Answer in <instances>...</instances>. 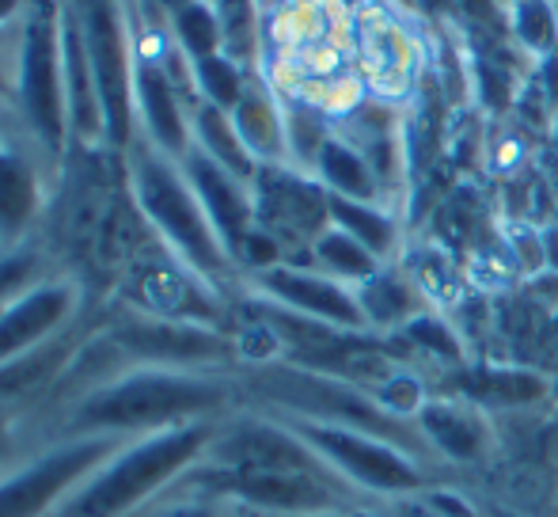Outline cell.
<instances>
[{
	"label": "cell",
	"mask_w": 558,
	"mask_h": 517,
	"mask_svg": "<svg viewBox=\"0 0 558 517\" xmlns=\"http://www.w3.org/2000/svg\"><path fill=\"white\" fill-rule=\"evenodd\" d=\"M232 388L217 370H163L137 365L130 373H111L76 396L65 414V434H153L183 422L225 419Z\"/></svg>",
	"instance_id": "6da1fadb"
},
{
	"label": "cell",
	"mask_w": 558,
	"mask_h": 517,
	"mask_svg": "<svg viewBox=\"0 0 558 517\" xmlns=\"http://www.w3.org/2000/svg\"><path fill=\"white\" fill-rule=\"evenodd\" d=\"M221 419L137 434L104 460L53 517H141L202 465Z\"/></svg>",
	"instance_id": "7a4b0ae2"
},
{
	"label": "cell",
	"mask_w": 558,
	"mask_h": 517,
	"mask_svg": "<svg viewBox=\"0 0 558 517\" xmlns=\"http://www.w3.org/2000/svg\"><path fill=\"white\" fill-rule=\"evenodd\" d=\"M125 442V434H61L58 442H46L0 472V517H53Z\"/></svg>",
	"instance_id": "3957f363"
},
{
	"label": "cell",
	"mask_w": 558,
	"mask_h": 517,
	"mask_svg": "<svg viewBox=\"0 0 558 517\" xmlns=\"http://www.w3.org/2000/svg\"><path fill=\"white\" fill-rule=\"evenodd\" d=\"M278 419L289 422L319 453V460L350 488H365L373 495H411L426 483L418 457L388 437L331 426V422L296 419V414H278Z\"/></svg>",
	"instance_id": "277c9868"
},
{
	"label": "cell",
	"mask_w": 558,
	"mask_h": 517,
	"mask_svg": "<svg viewBox=\"0 0 558 517\" xmlns=\"http://www.w3.org/2000/svg\"><path fill=\"white\" fill-rule=\"evenodd\" d=\"M133 191H137L141 209L183 252V258H191L202 274H225L228 252L209 225L191 179H179L160 156L141 153L133 160Z\"/></svg>",
	"instance_id": "5b68a950"
},
{
	"label": "cell",
	"mask_w": 558,
	"mask_h": 517,
	"mask_svg": "<svg viewBox=\"0 0 558 517\" xmlns=\"http://www.w3.org/2000/svg\"><path fill=\"white\" fill-rule=\"evenodd\" d=\"M114 354H125L141 365H163V370H217L235 354L225 335L209 332L191 320L168 316H133L111 327L107 335Z\"/></svg>",
	"instance_id": "8992f818"
},
{
	"label": "cell",
	"mask_w": 558,
	"mask_h": 517,
	"mask_svg": "<svg viewBox=\"0 0 558 517\" xmlns=\"http://www.w3.org/2000/svg\"><path fill=\"white\" fill-rule=\"evenodd\" d=\"M255 187H258L255 217L263 221V232H270L274 240L289 237V240H312L316 244L327 232L331 209H327V191H319L316 183H304V179L289 176L281 168H258Z\"/></svg>",
	"instance_id": "52a82bcc"
},
{
	"label": "cell",
	"mask_w": 558,
	"mask_h": 517,
	"mask_svg": "<svg viewBox=\"0 0 558 517\" xmlns=\"http://www.w3.org/2000/svg\"><path fill=\"white\" fill-rule=\"evenodd\" d=\"M258 286H263L266 297H274L281 309L301 312V316L319 320V324L342 327V332H361V327H368L357 293H350L342 281L327 278V274L296 270V266H270V270L258 274Z\"/></svg>",
	"instance_id": "ba28073f"
},
{
	"label": "cell",
	"mask_w": 558,
	"mask_h": 517,
	"mask_svg": "<svg viewBox=\"0 0 558 517\" xmlns=\"http://www.w3.org/2000/svg\"><path fill=\"white\" fill-rule=\"evenodd\" d=\"M88 58L96 73L99 107H104V133L114 145L130 141V81H125L122 35L107 4H92L88 15Z\"/></svg>",
	"instance_id": "9c48e42d"
},
{
	"label": "cell",
	"mask_w": 558,
	"mask_h": 517,
	"mask_svg": "<svg viewBox=\"0 0 558 517\" xmlns=\"http://www.w3.org/2000/svg\"><path fill=\"white\" fill-rule=\"evenodd\" d=\"M186 179H191L209 225H214L217 237H221L225 252L235 255L243 248V240H247L251 221H255V202L243 191V179L225 171L221 164L206 153L186 156Z\"/></svg>",
	"instance_id": "30bf717a"
},
{
	"label": "cell",
	"mask_w": 558,
	"mask_h": 517,
	"mask_svg": "<svg viewBox=\"0 0 558 517\" xmlns=\"http://www.w3.org/2000/svg\"><path fill=\"white\" fill-rule=\"evenodd\" d=\"M23 107L27 119L35 122L38 137L50 148H61V133H65V119H61V76L58 58H53V31L46 15H38L27 31V53H23Z\"/></svg>",
	"instance_id": "8fae6325"
},
{
	"label": "cell",
	"mask_w": 558,
	"mask_h": 517,
	"mask_svg": "<svg viewBox=\"0 0 558 517\" xmlns=\"http://www.w3.org/2000/svg\"><path fill=\"white\" fill-rule=\"evenodd\" d=\"M69 312H73V289L69 286H38L15 297L0 312V365L58 335Z\"/></svg>",
	"instance_id": "7c38bea8"
},
{
	"label": "cell",
	"mask_w": 558,
	"mask_h": 517,
	"mask_svg": "<svg viewBox=\"0 0 558 517\" xmlns=\"http://www.w3.org/2000/svg\"><path fill=\"white\" fill-rule=\"evenodd\" d=\"M76 362V342L69 335H50L38 347L15 354L12 362L0 365V407L23 404V399L43 396L61 377H69Z\"/></svg>",
	"instance_id": "4fadbf2b"
},
{
	"label": "cell",
	"mask_w": 558,
	"mask_h": 517,
	"mask_svg": "<svg viewBox=\"0 0 558 517\" xmlns=\"http://www.w3.org/2000/svg\"><path fill=\"white\" fill-rule=\"evenodd\" d=\"M418 430L429 449L452 460H478L486 453V426L463 404H422Z\"/></svg>",
	"instance_id": "5bb4252c"
},
{
	"label": "cell",
	"mask_w": 558,
	"mask_h": 517,
	"mask_svg": "<svg viewBox=\"0 0 558 517\" xmlns=\"http://www.w3.org/2000/svg\"><path fill=\"white\" fill-rule=\"evenodd\" d=\"M319 179L327 183V194L338 199H353V202H373L380 191V176L373 171V164L365 160V153L338 137H327L324 148L316 156Z\"/></svg>",
	"instance_id": "9a60e30c"
},
{
	"label": "cell",
	"mask_w": 558,
	"mask_h": 517,
	"mask_svg": "<svg viewBox=\"0 0 558 517\" xmlns=\"http://www.w3.org/2000/svg\"><path fill=\"white\" fill-rule=\"evenodd\" d=\"M232 122L255 160L274 164V160H281V153L289 148V130H286V122H281L278 107L258 88H243L240 104H235V111H232Z\"/></svg>",
	"instance_id": "2e32d148"
},
{
	"label": "cell",
	"mask_w": 558,
	"mask_h": 517,
	"mask_svg": "<svg viewBox=\"0 0 558 517\" xmlns=\"http://www.w3.org/2000/svg\"><path fill=\"white\" fill-rule=\"evenodd\" d=\"M38 209V183L35 171L15 153L0 148V237L15 240L31 225Z\"/></svg>",
	"instance_id": "e0dca14e"
},
{
	"label": "cell",
	"mask_w": 558,
	"mask_h": 517,
	"mask_svg": "<svg viewBox=\"0 0 558 517\" xmlns=\"http://www.w3.org/2000/svg\"><path fill=\"white\" fill-rule=\"evenodd\" d=\"M198 137H202V153L214 156L225 171H232L235 179H255V156L247 153V145L235 133V122L228 119V111L221 107H202L198 111Z\"/></svg>",
	"instance_id": "ac0fdd59"
},
{
	"label": "cell",
	"mask_w": 558,
	"mask_h": 517,
	"mask_svg": "<svg viewBox=\"0 0 558 517\" xmlns=\"http://www.w3.org/2000/svg\"><path fill=\"white\" fill-rule=\"evenodd\" d=\"M65 73H69V111L81 133L104 130V107H99L96 73H92V58H84V46L76 31H65Z\"/></svg>",
	"instance_id": "d6986e66"
},
{
	"label": "cell",
	"mask_w": 558,
	"mask_h": 517,
	"mask_svg": "<svg viewBox=\"0 0 558 517\" xmlns=\"http://www.w3.org/2000/svg\"><path fill=\"white\" fill-rule=\"evenodd\" d=\"M327 209H331L335 229H342V232H350L353 240H361L376 258L391 252V244H396V225H391V217L380 214L373 202H353V199L327 194Z\"/></svg>",
	"instance_id": "ffe728a7"
},
{
	"label": "cell",
	"mask_w": 558,
	"mask_h": 517,
	"mask_svg": "<svg viewBox=\"0 0 558 517\" xmlns=\"http://www.w3.org/2000/svg\"><path fill=\"white\" fill-rule=\"evenodd\" d=\"M137 92H141V107H145V119H148L153 137L160 141L168 153H183L186 127H183V115H179L168 81H163L160 73H153V69H145L137 81Z\"/></svg>",
	"instance_id": "44dd1931"
},
{
	"label": "cell",
	"mask_w": 558,
	"mask_h": 517,
	"mask_svg": "<svg viewBox=\"0 0 558 517\" xmlns=\"http://www.w3.org/2000/svg\"><path fill=\"white\" fill-rule=\"evenodd\" d=\"M312 252H316V258L324 263V270L331 274V278L368 281L373 274H380V258L342 229H327L324 237L312 244Z\"/></svg>",
	"instance_id": "7402d4cb"
},
{
	"label": "cell",
	"mask_w": 558,
	"mask_h": 517,
	"mask_svg": "<svg viewBox=\"0 0 558 517\" xmlns=\"http://www.w3.org/2000/svg\"><path fill=\"white\" fill-rule=\"evenodd\" d=\"M517 43L536 58L558 53V0H513L509 4Z\"/></svg>",
	"instance_id": "603a6c76"
},
{
	"label": "cell",
	"mask_w": 558,
	"mask_h": 517,
	"mask_svg": "<svg viewBox=\"0 0 558 517\" xmlns=\"http://www.w3.org/2000/svg\"><path fill=\"white\" fill-rule=\"evenodd\" d=\"M357 301L368 324H399L414 309L411 289L403 286V278H391V274H373L368 281H361Z\"/></svg>",
	"instance_id": "cb8c5ba5"
},
{
	"label": "cell",
	"mask_w": 558,
	"mask_h": 517,
	"mask_svg": "<svg viewBox=\"0 0 558 517\" xmlns=\"http://www.w3.org/2000/svg\"><path fill=\"white\" fill-rule=\"evenodd\" d=\"M468 392L483 404H532L544 392V381L529 373H483L478 381H471Z\"/></svg>",
	"instance_id": "d4e9b609"
},
{
	"label": "cell",
	"mask_w": 558,
	"mask_h": 517,
	"mask_svg": "<svg viewBox=\"0 0 558 517\" xmlns=\"http://www.w3.org/2000/svg\"><path fill=\"white\" fill-rule=\"evenodd\" d=\"M198 81L202 88H206L209 104L221 107V111H235V104H240L243 96V81L240 73H235V65L228 58H202L198 61Z\"/></svg>",
	"instance_id": "484cf974"
},
{
	"label": "cell",
	"mask_w": 558,
	"mask_h": 517,
	"mask_svg": "<svg viewBox=\"0 0 558 517\" xmlns=\"http://www.w3.org/2000/svg\"><path fill=\"white\" fill-rule=\"evenodd\" d=\"M179 35H183V43H186V50L194 53V58H214L217 53V20L206 12V8H198V4H186L183 12H179Z\"/></svg>",
	"instance_id": "4316f807"
},
{
	"label": "cell",
	"mask_w": 558,
	"mask_h": 517,
	"mask_svg": "<svg viewBox=\"0 0 558 517\" xmlns=\"http://www.w3.org/2000/svg\"><path fill=\"white\" fill-rule=\"evenodd\" d=\"M141 517H221V503L206 495H186V491H171L156 506H148Z\"/></svg>",
	"instance_id": "83f0119b"
},
{
	"label": "cell",
	"mask_w": 558,
	"mask_h": 517,
	"mask_svg": "<svg viewBox=\"0 0 558 517\" xmlns=\"http://www.w3.org/2000/svg\"><path fill=\"white\" fill-rule=\"evenodd\" d=\"M407 335H411L414 342H422L426 350H437V354H445V358H456V354H460V347H456L452 332H448L441 320H434V316L411 320V324H407Z\"/></svg>",
	"instance_id": "f1b7e54d"
},
{
	"label": "cell",
	"mask_w": 558,
	"mask_h": 517,
	"mask_svg": "<svg viewBox=\"0 0 558 517\" xmlns=\"http://www.w3.org/2000/svg\"><path fill=\"white\" fill-rule=\"evenodd\" d=\"M35 266H38V258L31 252L0 258V301H4V297H12V293H20V289L35 278Z\"/></svg>",
	"instance_id": "f546056e"
},
{
	"label": "cell",
	"mask_w": 558,
	"mask_h": 517,
	"mask_svg": "<svg viewBox=\"0 0 558 517\" xmlns=\"http://www.w3.org/2000/svg\"><path fill=\"white\" fill-rule=\"evenodd\" d=\"M221 12L228 43L243 53L251 46V0H221Z\"/></svg>",
	"instance_id": "4dcf8cb0"
},
{
	"label": "cell",
	"mask_w": 558,
	"mask_h": 517,
	"mask_svg": "<svg viewBox=\"0 0 558 517\" xmlns=\"http://www.w3.org/2000/svg\"><path fill=\"white\" fill-rule=\"evenodd\" d=\"M8 465H15V430H12L8 411H0V472H4Z\"/></svg>",
	"instance_id": "1f68e13d"
},
{
	"label": "cell",
	"mask_w": 558,
	"mask_h": 517,
	"mask_svg": "<svg viewBox=\"0 0 558 517\" xmlns=\"http://www.w3.org/2000/svg\"><path fill=\"white\" fill-rule=\"evenodd\" d=\"M544 84H547V96H551V104H558V53L544 58Z\"/></svg>",
	"instance_id": "d6a6232c"
},
{
	"label": "cell",
	"mask_w": 558,
	"mask_h": 517,
	"mask_svg": "<svg viewBox=\"0 0 558 517\" xmlns=\"http://www.w3.org/2000/svg\"><path fill=\"white\" fill-rule=\"evenodd\" d=\"M399 517H441V514H434L426 503H403V510H399Z\"/></svg>",
	"instance_id": "836d02e7"
},
{
	"label": "cell",
	"mask_w": 558,
	"mask_h": 517,
	"mask_svg": "<svg viewBox=\"0 0 558 517\" xmlns=\"http://www.w3.org/2000/svg\"><path fill=\"white\" fill-rule=\"evenodd\" d=\"M486 517H521V514L506 510V506H490V510H486Z\"/></svg>",
	"instance_id": "e575fe53"
},
{
	"label": "cell",
	"mask_w": 558,
	"mask_h": 517,
	"mask_svg": "<svg viewBox=\"0 0 558 517\" xmlns=\"http://www.w3.org/2000/svg\"><path fill=\"white\" fill-rule=\"evenodd\" d=\"M281 517H350V514H281Z\"/></svg>",
	"instance_id": "d590c367"
},
{
	"label": "cell",
	"mask_w": 558,
	"mask_h": 517,
	"mask_svg": "<svg viewBox=\"0 0 558 517\" xmlns=\"http://www.w3.org/2000/svg\"><path fill=\"white\" fill-rule=\"evenodd\" d=\"M12 8H15V0H0V20H4V15L12 12Z\"/></svg>",
	"instance_id": "8d00e7d4"
},
{
	"label": "cell",
	"mask_w": 558,
	"mask_h": 517,
	"mask_svg": "<svg viewBox=\"0 0 558 517\" xmlns=\"http://www.w3.org/2000/svg\"><path fill=\"white\" fill-rule=\"evenodd\" d=\"M350 517H376V514H365V510H353Z\"/></svg>",
	"instance_id": "74e56055"
},
{
	"label": "cell",
	"mask_w": 558,
	"mask_h": 517,
	"mask_svg": "<svg viewBox=\"0 0 558 517\" xmlns=\"http://www.w3.org/2000/svg\"><path fill=\"white\" fill-rule=\"evenodd\" d=\"M163 4H183V0H163Z\"/></svg>",
	"instance_id": "f35d334b"
}]
</instances>
